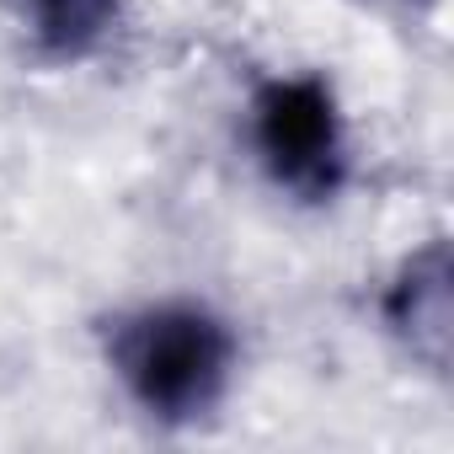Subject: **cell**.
Here are the masks:
<instances>
[{"instance_id":"obj_1","label":"cell","mask_w":454,"mask_h":454,"mask_svg":"<svg viewBox=\"0 0 454 454\" xmlns=\"http://www.w3.org/2000/svg\"><path fill=\"white\" fill-rule=\"evenodd\" d=\"M107 364L150 417L192 422L236 380V332L198 300H160L113 321Z\"/></svg>"},{"instance_id":"obj_2","label":"cell","mask_w":454,"mask_h":454,"mask_svg":"<svg viewBox=\"0 0 454 454\" xmlns=\"http://www.w3.org/2000/svg\"><path fill=\"white\" fill-rule=\"evenodd\" d=\"M252 145H257V160L268 166V176L305 203H321L342 187L348 123L321 75L268 81L252 102Z\"/></svg>"},{"instance_id":"obj_3","label":"cell","mask_w":454,"mask_h":454,"mask_svg":"<svg viewBox=\"0 0 454 454\" xmlns=\"http://www.w3.org/2000/svg\"><path fill=\"white\" fill-rule=\"evenodd\" d=\"M390 326L422 353L427 364H443L449 348V262L443 247H427L422 257L406 262L401 284L390 289Z\"/></svg>"},{"instance_id":"obj_4","label":"cell","mask_w":454,"mask_h":454,"mask_svg":"<svg viewBox=\"0 0 454 454\" xmlns=\"http://www.w3.org/2000/svg\"><path fill=\"white\" fill-rule=\"evenodd\" d=\"M12 12L22 33L59 59L91 54L118 27V0H12Z\"/></svg>"}]
</instances>
